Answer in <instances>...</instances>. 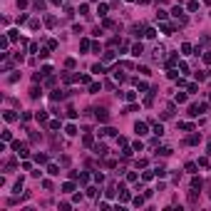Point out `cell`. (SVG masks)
Masks as SVG:
<instances>
[{"instance_id":"6da1fadb","label":"cell","mask_w":211,"mask_h":211,"mask_svg":"<svg viewBox=\"0 0 211 211\" xmlns=\"http://www.w3.org/2000/svg\"><path fill=\"white\" fill-rule=\"evenodd\" d=\"M12 149H15L18 152V157H27V154H30V152H27V144H23V142H12Z\"/></svg>"},{"instance_id":"7a4b0ae2","label":"cell","mask_w":211,"mask_h":211,"mask_svg":"<svg viewBox=\"0 0 211 211\" xmlns=\"http://www.w3.org/2000/svg\"><path fill=\"white\" fill-rule=\"evenodd\" d=\"M206 109H209L206 104H191V107H189V114H191V117H199L201 112H206Z\"/></svg>"},{"instance_id":"3957f363","label":"cell","mask_w":211,"mask_h":211,"mask_svg":"<svg viewBox=\"0 0 211 211\" xmlns=\"http://www.w3.org/2000/svg\"><path fill=\"white\" fill-rule=\"evenodd\" d=\"M171 15H174V18H177V20H179V23H181V25H184V23H186V18H184V10H181V8H179V5H177V8H174V10H171Z\"/></svg>"},{"instance_id":"277c9868","label":"cell","mask_w":211,"mask_h":211,"mask_svg":"<svg viewBox=\"0 0 211 211\" xmlns=\"http://www.w3.org/2000/svg\"><path fill=\"white\" fill-rule=\"evenodd\" d=\"M95 117L100 119V122H107V119H109V114H107V109H95Z\"/></svg>"},{"instance_id":"5b68a950","label":"cell","mask_w":211,"mask_h":211,"mask_svg":"<svg viewBox=\"0 0 211 211\" xmlns=\"http://www.w3.org/2000/svg\"><path fill=\"white\" fill-rule=\"evenodd\" d=\"M134 132H137L139 137H142V134H147V124H144V122H137V124H134Z\"/></svg>"},{"instance_id":"8992f818","label":"cell","mask_w":211,"mask_h":211,"mask_svg":"<svg viewBox=\"0 0 211 211\" xmlns=\"http://www.w3.org/2000/svg\"><path fill=\"white\" fill-rule=\"evenodd\" d=\"M144 52V47H142V42H137V45H132V55H134V57H139V55Z\"/></svg>"},{"instance_id":"52a82bcc","label":"cell","mask_w":211,"mask_h":211,"mask_svg":"<svg viewBox=\"0 0 211 211\" xmlns=\"http://www.w3.org/2000/svg\"><path fill=\"white\" fill-rule=\"evenodd\" d=\"M65 134H67V137H75V134H77V127H75V124H67V127H65Z\"/></svg>"},{"instance_id":"ba28073f","label":"cell","mask_w":211,"mask_h":211,"mask_svg":"<svg viewBox=\"0 0 211 211\" xmlns=\"http://www.w3.org/2000/svg\"><path fill=\"white\" fill-rule=\"evenodd\" d=\"M119 199H122V201H129V191H127L124 186H119Z\"/></svg>"},{"instance_id":"9c48e42d","label":"cell","mask_w":211,"mask_h":211,"mask_svg":"<svg viewBox=\"0 0 211 211\" xmlns=\"http://www.w3.org/2000/svg\"><path fill=\"white\" fill-rule=\"evenodd\" d=\"M47 174H52V177H57V174H60V166H57V164H50V166H47Z\"/></svg>"},{"instance_id":"30bf717a","label":"cell","mask_w":211,"mask_h":211,"mask_svg":"<svg viewBox=\"0 0 211 211\" xmlns=\"http://www.w3.org/2000/svg\"><path fill=\"white\" fill-rule=\"evenodd\" d=\"M45 23H47V27H55V25H57V18H55V15H47Z\"/></svg>"},{"instance_id":"8fae6325","label":"cell","mask_w":211,"mask_h":211,"mask_svg":"<svg viewBox=\"0 0 211 211\" xmlns=\"http://www.w3.org/2000/svg\"><path fill=\"white\" fill-rule=\"evenodd\" d=\"M92 72H95V75H102V72H104V65H102V62H97V65H92Z\"/></svg>"},{"instance_id":"7c38bea8","label":"cell","mask_w":211,"mask_h":211,"mask_svg":"<svg viewBox=\"0 0 211 211\" xmlns=\"http://www.w3.org/2000/svg\"><path fill=\"white\" fill-rule=\"evenodd\" d=\"M40 95H42V89H40V87H32V89H30V97H32V100H37Z\"/></svg>"},{"instance_id":"4fadbf2b","label":"cell","mask_w":211,"mask_h":211,"mask_svg":"<svg viewBox=\"0 0 211 211\" xmlns=\"http://www.w3.org/2000/svg\"><path fill=\"white\" fill-rule=\"evenodd\" d=\"M204 186V181H201V177H196L194 181H191V189H201Z\"/></svg>"},{"instance_id":"5bb4252c","label":"cell","mask_w":211,"mask_h":211,"mask_svg":"<svg viewBox=\"0 0 211 211\" xmlns=\"http://www.w3.org/2000/svg\"><path fill=\"white\" fill-rule=\"evenodd\" d=\"M15 119H18L15 112H5V122H15Z\"/></svg>"},{"instance_id":"9a60e30c","label":"cell","mask_w":211,"mask_h":211,"mask_svg":"<svg viewBox=\"0 0 211 211\" xmlns=\"http://www.w3.org/2000/svg\"><path fill=\"white\" fill-rule=\"evenodd\" d=\"M35 161H37V164H45V161H47V154H35Z\"/></svg>"},{"instance_id":"2e32d148","label":"cell","mask_w":211,"mask_h":211,"mask_svg":"<svg viewBox=\"0 0 211 211\" xmlns=\"http://www.w3.org/2000/svg\"><path fill=\"white\" fill-rule=\"evenodd\" d=\"M181 55H191V45H189V42L181 45Z\"/></svg>"},{"instance_id":"e0dca14e","label":"cell","mask_w":211,"mask_h":211,"mask_svg":"<svg viewBox=\"0 0 211 211\" xmlns=\"http://www.w3.org/2000/svg\"><path fill=\"white\" fill-rule=\"evenodd\" d=\"M62 97H65V92H60V89H55V92H52V100H55V102H60Z\"/></svg>"},{"instance_id":"ac0fdd59","label":"cell","mask_w":211,"mask_h":211,"mask_svg":"<svg viewBox=\"0 0 211 211\" xmlns=\"http://www.w3.org/2000/svg\"><path fill=\"white\" fill-rule=\"evenodd\" d=\"M124 100L127 102H134L137 100V92H124Z\"/></svg>"},{"instance_id":"d6986e66","label":"cell","mask_w":211,"mask_h":211,"mask_svg":"<svg viewBox=\"0 0 211 211\" xmlns=\"http://www.w3.org/2000/svg\"><path fill=\"white\" fill-rule=\"evenodd\" d=\"M174 100H177L179 104H184V102H186V95H184V92H177V97H174Z\"/></svg>"},{"instance_id":"ffe728a7","label":"cell","mask_w":211,"mask_h":211,"mask_svg":"<svg viewBox=\"0 0 211 211\" xmlns=\"http://www.w3.org/2000/svg\"><path fill=\"white\" fill-rule=\"evenodd\" d=\"M154 134L161 137V134H164V127H161V124H154Z\"/></svg>"},{"instance_id":"44dd1931","label":"cell","mask_w":211,"mask_h":211,"mask_svg":"<svg viewBox=\"0 0 211 211\" xmlns=\"http://www.w3.org/2000/svg\"><path fill=\"white\" fill-rule=\"evenodd\" d=\"M82 142H84V147H92V142H95V139H92V134H84V139H82Z\"/></svg>"},{"instance_id":"7402d4cb","label":"cell","mask_w":211,"mask_h":211,"mask_svg":"<svg viewBox=\"0 0 211 211\" xmlns=\"http://www.w3.org/2000/svg\"><path fill=\"white\" fill-rule=\"evenodd\" d=\"M177 62H179V57H177V55H171V57L166 60V65H169V67H174V65H177Z\"/></svg>"},{"instance_id":"603a6c76","label":"cell","mask_w":211,"mask_h":211,"mask_svg":"<svg viewBox=\"0 0 211 211\" xmlns=\"http://www.w3.org/2000/svg\"><path fill=\"white\" fill-rule=\"evenodd\" d=\"M62 191H75V184H72V181H67V184H62Z\"/></svg>"},{"instance_id":"cb8c5ba5","label":"cell","mask_w":211,"mask_h":211,"mask_svg":"<svg viewBox=\"0 0 211 211\" xmlns=\"http://www.w3.org/2000/svg\"><path fill=\"white\" fill-rule=\"evenodd\" d=\"M144 35H147V37H154V35H157V30H154V27H144Z\"/></svg>"},{"instance_id":"d4e9b609","label":"cell","mask_w":211,"mask_h":211,"mask_svg":"<svg viewBox=\"0 0 211 211\" xmlns=\"http://www.w3.org/2000/svg\"><path fill=\"white\" fill-rule=\"evenodd\" d=\"M80 50H82V52L89 50V40H82V42H80Z\"/></svg>"},{"instance_id":"484cf974","label":"cell","mask_w":211,"mask_h":211,"mask_svg":"<svg viewBox=\"0 0 211 211\" xmlns=\"http://www.w3.org/2000/svg\"><path fill=\"white\" fill-rule=\"evenodd\" d=\"M35 117H37V122H47V112H37Z\"/></svg>"},{"instance_id":"4316f807","label":"cell","mask_w":211,"mask_h":211,"mask_svg":"<svg viewBox=\"0 0 211 211\" xmlns=\"http://www.w3.org/2000/svg\"><path fill=\"white\" fill-rule=\"evenodd\" d=\"M161 32H164V35H171L174 27H171V25H161Z\"/></svg>"},{"instance_id":"83f0119b","label":"cell","mask_w":211,"mask_h":211,"mask_svg":"<svg viewBox=\"0 0 211 211\" xmlns=\"http://www.w3.org/2000/svg\"><path fill=\"white\" fill-rule=\"evenodd\" d=\"M89 92H92V95H97V92H100V84H97V82H92V84H89Z\"/></svg>"},{"instance_id":"f1b7e54d","label":"cell","mask_w":211,"mask_h":211,"mask_svg":"<svg viewBox=\"0 0 211 211\" xmlns=\"http://www.w3.org/2000/svg\"><path fill=\"white\" fill-rule=\"evenodd\" d=\"M189 10L196 12V10H199V3H196V0H191V3H189Z\"/></svg>"},{"instance_id":"f546056e","label":"cell","mask_w":211,"mask_h":211,"mask_svg":"<svg viewBox=\"0 0 211 211\" xmlns=\"http://www.w3.org/2000/svg\"><path fill=\"white\" fill-rule=\"evenodd\" d=\"M114 80H119V82H122V80H124V75H122V70H119V67L114 70Z\"/></svg>"},{"instance_id":"4dcf8cb0","label":"cell","mask_w":211,"mask_h":211,"mask_svg":"<svg viewBox=\"0 0 211 211\" xmlns=\"http://www.w3.org/2000/svg\"><path fill=\"white\" fill-rule=\"evenodd\" d=\"M112 60H114V52H112V50L104 52V62H112Z\"/></svg>"},{"instance_id":"1f68e13d","label":"cell","mask_w":211,"mask_h":211,"mask_svg":"<svg viewBox=\"0 0 211 211\" xmlns=\"http://www.w3.org/2000/svg\"><path fill=\"white\" fill-rule=\"evenodd\" d=\"M57 47V40H47V50H55Z\"/></svg>"},{"instance_id":"d6a6232c","label":"cell","mask_w":211,"mask_h":211,"mask_svg":"<svg viewBox=\"0 0 211 211\" xmlns=\"http://www.w3.org/2000/svg\"><path fill=\"white\" fill-rule=\"evenodd\" d=\"M97 12H100V15L104 18V15H107V5H100V8H97Z\"/></svg>"},{"instance_id":"836d02e7","label":"cell","mask_w":211,"mask_h":211,"mask_svg":"<svg viewBox=\"0 0 211 211\" xmlns=\"http://www.w3.org/2000/svg\"><path fill=\"white\" fill-rule=\"evenodd\" d=\"M20 189H23V179H20V181H18V184H15V186H12V191H15V194H20Z\"/></svg>"},{"instance_id":"e575fe53","label":"cell","mask_w":211,"mask_h":211,"mask_svg":"<svg viewBox=\"0 0 211 211\" xmlns=\"http://www.w3.org/2000/svg\"><path fill=\"white\" fill-rule=\"evenodd\" d=\"M144 199H147V196H137V199H134V206H142Z\"/></svg>"},{"instance_id":"d590c367","label":"cell","mask_w":211,"mask_h":211,"mask_svg":"<svg viewBox=\"0 0 211 211\" xmlns=\"http://www.w3.org/2000/svg\"><path fill=\"white\" fill-rule=\"evenodd\" d=\"M132 149H134V152H142V149H144V144H142V142H134V147H132Z\"/></svg>"},{"instance_id":"8d00e7d4","label":"cell","mask_w":211,"mask_h":211,"mask_svg":"<svg viewBox=\"0 0 211 211\" xmlns=\"http://www.w3.org/2000/svg\"><path fill=\"white\" fill-rule=\"evenodd\" d=\"M159 154H161V157H169V154H171V149H169V147H164V149H159Z\"/></svg>"},{"instance_id":"74e56055","label":"cell","mask_w":211,"mask_h":211,"mask_svg":"<svg viewBox=\"0 0 211 211\" xmlns=\"http://www.w3.org/2000/svg\"><path fill=\"white\" fill-rule=\"evenodd\" d=\"M154 174H157V171H144V177H142V179H144V181H149V179L154 177Z\"/></svg>"},{"instance_id":"f35d334b","label":"cell","mask_w":211,"mask_h":211,"mask_svg":"<svg viewBox=\"0 0 211 211\" xmlns=\"http://www.w3.org/2000/svg\"><path fill=\"white\" fill-rule=\"evenodd\" d=\"M157 20H166V10H159L157 12Z\"/></svg>"},{"instance_id":"ab89813d","label":"cell","mask_w":211,"mask_h":211,"mask_svg":"<svg viewBox=\"0 0 211 211\" xmlns=\"http://www.w3.org/2000/svg\"><path fill=\"white\" fill-rule=\"evenodd\" d=\"M204 62H206V65H211V52H204Z\"/></svg>"},{"instance_id":"60d3db41","label":"cell","mask_w":211,"mask_h":211,"mask_svg":"<svg viewBox=\"0 0 211 211\" xmlns=\"http://www.w3.org/2000/svg\"><path fill=\"white\" fill-rule=\"evenodd\" d=\"M50 3H52V5H60V3H62V0H50Z\"/></svg>"},{"instance_id":"b9f144b4","label":"cell","mask_w":211,"mask_h":211,"mask_svg":"<svg viewBox=\"0 0 211 211\" xmlns=\"http://www.w3.org/2000/svg\"><path fill=\"white\" fill-rule=\"evenodd\" d=\"M204 3H211V0H204Z\"/></svg>"}]
</instances>
